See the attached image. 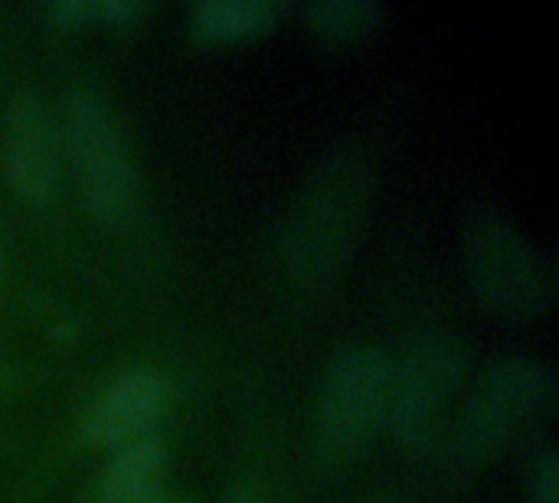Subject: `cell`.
Instances as JSON below:
<instances>
[{
    "label": "cell",
    "instance_id": "5b68a950",
    "mask_svg": "<svg viewBox=\"0 0 559 503\" xmlns=\"http://www.w3.org/2000/svg\"><path fill=\"white\" fill-rule=\"evenodd\" d=\"M465 347L459 337L426 331L406 344L390 370L386 429L400 452L426 455L445 426L455 393L465 380Z\"/></svg>",
    "mask_w": 559,
    "mask_h": 503
},
{
    "label": "cell",
    "instance_id": "4fadbf2b",
    "mask_svg": "<svg viewBox=\"0 0 559 503\" xmlns=\"http://www.w3.org/2000/svg\"><path fill=\"white\" fill-rule=\"evenodd\" d=\"M531 503H559V458L554 448L540 452L531 468Z\"/></svg>",
    "mask_w": 559,
    "mask_h": 503
},
{
    "label": "cell",
    "instance_id": "6da1fadb",
    "mask_svg": "<svg viewBox=\"0 0 559 503\" xmlns=\"http://www.w3.org/2000/svg\"><path fill=\"white\" fill-rule=\"evenodd\" d=\"M370 206V170L350 154H328L305 180L288 229H285V272L305 295L324 291L350 262Z\"/></svg>",
    "mask_w": 559,
    "mask_h": 503
},
{
    "label": "cell",
    "instance_id": "7a4b0ae2",
    "mask_svg": "<svg viewBox=\"0 0 559 503\" xmlns=\"http://www.w3.org/2000/svg\"><path fill=\"white\" fill-rule=\"evenodd\" d=\"M62 164L72 170L82 206L105 226H121L138 203V170L118 111L95 88H69L59 108Z\"/></svg>",
    "mask_w": 559,
    "mask_h": 503
},
{
    "label": "cell",
    "instance_id": "9a60e30c",
    "mask_svg": "<svg viewBox=\"0 0 559 503\" xmlns=\"http://www.w3.org/2000/svg\"><path fill=\"white\" fill-rule=\"evenodd\" d=\"M160 503H187V501H174V498H167V501H160Z\"/></svg>",
    "mask_w": 559,
    "mask_h": 503
},
{
    "label": "cell",
    "instance_id": "30bf717a",
    "mask_svg": "<svg viewBox=\"0 0 559 503\" xmlns=\"http://www.w3.org/2000/svg\"><path fill=\"white\" fill-rule=\"evenodd\" d=\"M285 13L282 0H203L190 10V33L203 43H242L278 26Z\"/></svg>",
    "mask_w": 559,
    "mask_h": 503
},
{
    "label": "cell",
    "instance_id": "52a82bcc",
    "mask_svg": "<svg viewBox=\"0 0 559 503\" xmlns=\"http://www.w3.org/2000/svg\"><path fill=\"white\" fill-rule=\"evenodd\" d=\"M62 170L59 118L43 101V95H16L0 137V173L7 190L26 206H46L59 193Z\"/></svg>",
    "mask_w": 559,
    "mask_h": 503
},
{
    "label": "cell",
    "instance_id": "8992f818",
    "mask_svg": "<svg viewBox=\"0 0 559 503\" xmlns=\"http://www.w3.org/2000/svg\"><path fill=\"white\" fill-rule=\"evenodd\" d=\"M465 272L475 298L504 321H531L554 304L550 265L498 213H478L468 223Z\"/></svg>",
    "mask_w": 559,
    "mask_h": 503
},
{
    "label": "cell",
    "instance_id": "3957f363",
    "mask_svg": "<svg viewBox=\"0 0 559 503\" xmlns=\"http://www.w3.org/2000/svg\"><path fill=\"white\" fill-rule=\"evenodd\" d=\"M554 403V376L534 357H501L475 383L452 432V462L485 468Z\"/></svg>",
    "mask_w": 559,
    "mask_h": 503
},
{
    "label": "cell",
    "instance_id": "5bb4252c",
    "mask_svg": "<svg viewBox=\"0 0 559 503\" xmlns=\"http://www.w3.org/2000/svg\"><path fill=\"white\" fill-rule=\"evenodd\" d=\"M226 503H275L269 501V491L259 488L255 481H239L229 494H226Z\"/></svg>",
    "mask_w": 559,
    "mask_h": 503
},
{
    "label": "cell",
    "instance_id": "277c9868",
    "mask_svg": "<svg viewBox=\"0 0 559 503\" xmlns=\"http://www.w3.org/2000/svg\"><path fill=\"white\" fill-rule=\"evenodd\" d=\"M393 360L370 344L341 347L318 386L314 445L328 462H354L386 429Z\"/></svg>",
    "mask_w": 559,
    "mask_h": 503
},
{
    "label": "cell",
    "instance_id": "8fae6325",
    "mask_svg": "<svg viewBox=\"0 0 559 503\" xmlns=\"http://www.w3.org/2000/svg\"><path fill=\"white\" fill-rule=\"evenodd\" d=\"M308 29L328 43H354L377 29L383 10L370 0H318L301 10Z\"/></svg>",
    "mask_w": 559,
    "mask_h": 503
},
{
    "label": "cell",
    "instance_id": "9c48e42d",
    "mask_svg": "<svg viewBox=\"0 0 559 503\" xmlns=\"http://www.w3.org/2000/svg\"><path fill=\"white\" fill-rule=\"evenodd\" d=\"M170 452L154 435L108 455L98 478V503H160L167 501Z\"/></svg>",
    "mask_w": 559,
    "mask_h": 503
},
{
    "label": "cell",
    "instance_id": "ba28073f",
    "mask_svg": "<svg viewBox=\"0 0 559 503\" xmlns=\"http://www.w3.org/2000/svg\"><path fill=\"white\" fill-rule=\"evenodd\" d=\"M174 406V386L164 373L151 367H134L118 373L111 383L98 390V396L85 406L79 432L88 448L105 455L154 439V429L167 419Z\"/></svg>",
    "mask_w": 559,
    "mask_h": 503
},
{
    "label": "cell",
    "instance_id": "7c38bea8",
    "mask_svg": "<svg viewBox=\"0 0 559 503\" xmlns=\"http://www.w3.org/2000/svg\"><path fill=\"white\" fill-rule=\"evenodd\" d=\"M147 13L151 3H138V0H88V26L124 29L144 20Z\"/></svg>",
    "mask_w": 559,
    "mask_h": 503
}]
</instances>
